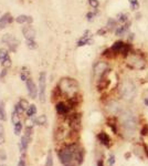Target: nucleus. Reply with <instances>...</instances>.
Instances as JSON below:
<instances>
[{"instance_id": "1", "label": "nucleus", "mask_w": 148, "mask_h": 166, "mask_svg": "<svg viewBox=\"0 0 148 166\" xmlns=\"http://www.w3.org/2000/svg\"><path fill=\"white\" fill-rule=\"evenodd\" d=\"M60 162L64 166H79L83 163L84 151L75 144H71L62 148L58 153Z\"/></svg>"}, {"instance_id": "2", "label": "nucleus", "mask_w": 148, "mask_h": 166, "mask_svg": "<svg viewBox=\"0 0 148 166\" xmlns=\"http://www.w3.org/2000/svg\"><path fill=\"white\" fill-rule=\"evenodd\" d=\"M119 120L122 123V126L127 134H134V132L137 129V119L134 115L133 112H130L128 110L120 113Z\"/></svg>"}, {"instance_id": "3", "label": "nucleus", "mask_w": 148, "mask_h": 166, "mask_svg": "<svg viewBox=\"0 0 148 166\" xmlns=\"http://www.w3.org/2000/svg\"><path fill=\"white\" fill-rule=\"evenodd\" d=\"M58 87L63 94H66L70 98H72L77 93L79 83L76 82L74 79H71V78H63L59 83Z\"/></svg>"}, {"instance_id": "4", "label": "nucleus", "mask_w": 148, "mask_h": 166, "mask_svg": "<svg viewBox=\"0 0 148 166\" xmlns=\"http://www.w3.org/2000/svg\"><path fill=\"white\" fill-rule=\"evenodd\" d=\"M119 94L126 101H133L136 95V87L132 80L126 79L120 83L119 87Z\"/></svg>"}, {"instance_id": "5", "label": "nucleus", "mask_w": 148, "mask_h": 166, "mask_svg": "<svg viewBox=\"0 0 148 166\" xmlns=\"http://www.w3.org/2000/svg\"><path fill=\"white\" fill-rule=\"evenodd\" d=\"M127 63H128L129 67H132L134 69H143L146 65V60H145L141 54L137 53V52H134V53L128 54Z\"/></svg>"}, {"instance_id": "6", "label": "nucleus", "mask_w": 148, "mask_h": 166, "mask_svg": "<svg viewBox=\"0 0 148 166\" xmlns=\"http://www.w3.org/2000/svg\"><path fill=\"white\" fill-rule=\"evenodd\" d=\"M45 89H47V74L41 72L39 74V100L41 103L45 102Z\"/></svg>"}, {"instance_id": "7", "label": "nucleus", "mask_w": 148, "mask_h": 166, "mask_svg": "<svg viewBox=\"0 0 148 166\" xmlns=\"http://www.w3.org/2000/svg\"><path fill=\"white\" fill-rule=\"evenodd\" d=\"M111 49L115 53V55L119 53H122L123 55H128L130 51V46L129 44L124 43L123 41H117V42H115V43L113 44Z\"/></svg>"}, {"instance_id": "8", "label": "nucleus", "mask_w": 148, "mask_h": 166, "mask_svg": "<svg viewBox=\"0 0 148 166\" xmlns=\"http://www.w3.org/2000/svg\"><path fill=\"white\" fill-rule=\"evenodd\" d=\"M107 71H109V64L106 62L100 61L94 65V76L98 80L104 78V76L106 74Z\"/></svg>"}, {"instance_id": "9", "label": "nucleus", "mask_w": 148, "mask_h": 166, "mask_svg": "<svg viewBox=\"0 0 148 166\" xmlns=\"http://www.w3.org/2000/svg\"><path fill=\"white\" fill-rule=\"evenodd\" d=\"M1 41H2L4 43L7 44L8 47L10 48V50L12 51V52H16V51H17V48H18V46H19V41L17 40V38L13 37L12 34H9V33L4 34V36L2 37Z\"/></svg>"}, {"instance_id": "10", "label": "nucleus", "mask_w": 148, "mask_h": 166, "mask_svg": "<svg viewBox=\"0 0 148 166\" xmlns=\"http://www.w3.org/2000/svg\"><path fill=\"white\" fill-rule=\"evenodd\" d=\"M25 84H27V90H28V94H29L30 98L36 99L38 94H39V90H38V87H36L34 81L30 78L29 80L25 81Z\"/></svg>"}, {"instance_id": "11", "label": "nucleus", "mask_w": 148, "mask_h": 166, "mask_svg": "<svg viewBox=\"0 0 148 166\" xmlns=\"http://www.w3.org/2000/svg\"><path fill=\"white\" fill-rule=\"evenodd\" d=\"M0 62H1V65L4 68L11 67V59L9 57V52L7 49H4V48L0 49Z\"/></svg>"}, {"instance_id": "12", "label": "nucleus", "mask_w": 148, "mask_h": 166, "mask_svg": "<svg viewBox=\"0 0 148 166\" xmlns=\"http://www.w3.org/2000/svg\"><path fill=\"white\" fill-rule=\"evenodd\" d=\"M70 110H71V106L69 104H65L64 102H59L55 105V111L59 115H66L70 112Z\"/></svg>"}, {"instance_id": "13", "label": "nucleus", "mask_w": 148, "mask_h": 166, "mask_svg": "<svg viewBox=\"0 0 148 166\" xmlns=\"http://www.w3.org/2000/svg\"><path fill=\"white\" fill-rule=\"evenodd\" d=\"M22 33H23V36L27 40H32L34 39V37H36V30L33 29L32 27H23V29H22Z\"/></svg>"}, {"instance_id": "14", "label": "nucleus", "mask_w": 148, "mask_h": 166, "mask_svg": "<svg viewBox=\"0 0 148 166\" xmlns=\"http://www.w3.org/2000/svg\"><path fill=\"white\" fill-rule=\"evenodd\" d=\"M12 21H13L12 16H11L9 12L4 13V15L0 18V29H4V28H6V27H7L9 23H11Z\"/></svg>"}, {"instance_id": "15", "label": "nucleus", "mask_w": 148, "mask_h": 166, "mask_svg": "<svg viewBox=\"0 0 148 166\" xmlns=\"http://www.w3.org/2000/svg\"><path fill=\"white\" fill-rule=\"evenodd\" d=\"M107 108H109V111L112 113V114H118L119 111H120V105L118 104V102L112 101V102H109Z\"/></svg>"}, {"instance_id": "16", "label": "nucleus", "mask_w": 148, "mask_h": 166, "mask_svg": "<svg viewBox=\"0 0 148 166\" xmlns=\"http://www.w3.org/2000/svg\"><path fill=\"white\" fill-rule=\"evenodd\" d=\"M97 138L100 140L102 144H104L105 146H109V142H111V138L107 134L105 133V132H101V133L97 135Z\"/></svg>"}, {"instance_id": "17", "label": "nucleus", "mask_w": 148, "mask_h": 166, "mask_svg": "<svg viewBox=\"0 0 148 166\" xmlns=\"http://www.w3.org/2000/svg\"><path fill=\"white\" fill-rule=\"evenodd\" d=\"M89 33L90 32L86 31V32L84 33V36L79 40V42H77V46H79V47H82V46H85V44H90L91 42H92L90 36H89Z\"/></svg>"}, {"instance_id": "18", "label": "nucleus", "mask_w": 148, "mask_h": 166, "mask_svg": "<svg viewBox=\"0 0 148 166\" xmlns=\"http://www.w3.org/2000/svg\"><path fill=\"white\" fill-rule=\"evenodd\" d=\"M30 76H31V71L27 67H23L21 69V72H20V79L22 81H27L30 79Z\"/></svg>"}, {"instance_id": "19", "label": "nucleus", "mask_w": 148, "mask_h": 166, "mask_svg": "<svg viewBox=\"0 0 148 166\" xmlns=\"http://www.w3.org/2000/svg\"><path fill=\"white\" fill-rule=\"evenodd\" d=\"M34 122H36V125H45L48 122V119L44 114H42V115H39V117L34 119Z\"/></svg>"}, {"instance_id": "20", "label": "nucleus", "mask_w": 148, "mask_h": 166, "mask_svg": "<svg viewBox=\"0 0 148 166\" xmlns=\"http://www.w3.org/2000/svg\"><path fill=\"white\" fill-rule=\"evenodd\" d=\"M127 29H128V23H126V25H120V27H118V28L116 29L115 34L116 36H118V37L123 36L124 33L127 31Z\"/></svg>"}, {"instance_id": "21", "label": "nucleus", "mask_w": 148, "mask_h": 166, "mask_svg": "<svg viewBox=\"0 0 148 166\" xmlns=\"http://www.w3.org/2000/svg\"><path fill=\"white\" fill-rule=\"evenodd\" d=\"M0 120L1 121L7 120V113H6V108H4V103L1 101H0Z\"/></svg>"}, {"instance_id": "22", "label": "nucleus", "mask_w": 148, "mask_h": 166, "mask_svg": "<svg viewBox=\"0 0 148 166\" xmlns=\"http://www.w3.org/2000/svg\"><path fill=\"white\" fill-rule=\"evenodd\" d=\"M36 108L34 104H31L29 106V108L27 110V115H28V117H33V116L36 115Z\"/></svg>"}, {"instance_id": "23", "label": "nucleus", "mask_w": 148, "mask_h": 166, "mask_svg": "<svg viewBox=\"0 0 148 166\" xmlns=\"http://www.w3.org/2000/svg\"><path fill=\"white\" fill-rule=\"evenodd\" d=\"M21 120H20V114H19L17 111H13L12 112V115H11V122H12V124L15 125V124H17L18 122H20Z\"/></svg>"}, {"instance_id": "24", "label": "nucleus", "mask_w": 148, "mask_h": 166, "mask_svg": "<svg viewBox=\"0 0 148 166\" xmlns=\"http://www.w3.org/2000/svg\"><path fill=\"white\" fill-rule=\"evenodd\" d=\"M44 166H53V157H52V152L51 151H49V153H48Z\"/></svg>"}, {"instance_id": "25", "label": "nucleus", "mask_w": 148, "mask_h": 166, "mask_svg": "<svg viewBox=\"0 0 148 166\" xmlns=\"http://www.w3.org/2000/svg\"><path fill=\"white\" fill-rule=\"evenodd\" d=\"M28 19H29V16H25V15H20L16 18V21L18 23H25V22H28Z\"/></svg>"}, {"instance_id": "26", "label": "nucleus", "mask_w": 148, "mask_h": 166, "mask_svg": "<svg viewBox=\"0 0 148 166\" xmlns=\"http://www.w3.org/2000/svg\"><path fill=\"white\" fill-rule=\"evenodd\" d=\"M25 44H27V47L29 48V49H31V50H33V49H36V48H38V44H36V42L34 41V39L27 40Z\"/></svg>"}, {"instance_id": "27", "label": "nucleus", "mask_w": 148, "mask_h": 166, "mask_svg": "<svg viewBox=\"0 0 148 166\" xmlns=\"http://www.w3.org/2000/svg\"><path fill=\"white\" fill-rule=\"evenodd\" d=\"M19 105L21 106L23 110H25V112H27V110L29 108L30 104H29V102L27 101V100H25V99H21L20 101H19Z\"/></svg>"}, {"instance_id": "28", "label": "nucleus", "mask_w": 148, "mask_h": 166, "mask_svg": "<svg viewBox=\"0 0 148 166\" xmlns=\"http://www.w3.org/2000/svg\"><path fill=\"white\" fill-rule=\"evenodd\" d=\"M22 127H23V125H22L21 121L18 122L17 124H15V134L16 135H20V134H21Z\"/></svg>"}, {"instance_id": "29", "label": "nucleus", "mask_w": 148, "mask_h": 166, "mask_svg": "<svg viewBox=\"0 0 148 166\" xmlns=\"http://www.w3.org/2000/svg\"><path fill=\"white\" fill-rule=\"evenodd\" d=\"M4 143V125L0 123V144Z\"/></svg>"}, {"instance_id": "30", "label": "nucleus", "mask_w": 148, "mask_h": 166, "mask_svg": "<svg viewBox=\"0 0 148 166\" xmlns=\"http://www.w3.org/2000/svg\"><path fill=\"white\" fill-rule=\"evenodd\" d=\"M116 27V21L114 19H109V21H107V28L109 29H114Z\"/></svg>"}, {"instance_id": "31", "label": "nucleus", "mask_w": 148, "mask_h": 166, "mask_svg": "<svg viewBox=\"0 0 148 166\" xmlns=\"http://www.w3.org/2000/svg\"><path fill=\"white\" fill-rule=\"evenodd\" d=\"M129 4H132V8H133L134 10H136L139 8V2H138V0H129Z\"/></svg>"}, {"instance_id": "32", "label": "nucleus", "mask_w": 148, "mask_h": 166, "mask_svg": "<svg viewBox=\"0 0 148 166\" xmlns=\"http://www.w3.org/2000/svg\"><path fill=\"white\" fill-rule=\"evenodd\" d=\"M89 4H90L91 7L94 8V9L98 8V6H100V2H98V0H89Z\"/></svg>"}, {"instance_id": "33", "label": "nucleus", "mask_w": 148, "mask_h": 166, "mask_svg": "<svg viewBox=\"0 0 148 166\" xmlns=\"http://www.w3.org/2000/svg\"><path fill=\"white\" fill-rule=\"evenodd\" d=\"M0 159L1 161H6L7 159V153L4 150H0Z\"/></svg>"}, {"instance_id": "34", "label": "nucleus", "mask_w": 148, "mask_h": 166, "mask_svg": "<svg viewBox=\"0 0 148 166\" xmlns=\"http://www.w3.org/2000/svg\"><path fill=\"white\" fill-rule=\"evenodd\" d=\"M15 111H17V112H18L19 114H20V115H21L22 113L25 112V110H23V108H22L21 106L19 105V103H18V104H16V105H15Z\"/></svg>"}, {"instance_id": "35", "label": "nucleus", "mask_w": 148, "mask_h": 166, "mask_svg": "<svg viewBox=\"0 0 148 166\" xmlns=\"http://www.w3.org/2000/svg\"><path fill=\"white\" fill-rule=\"evenodd\" d=\"M18 166H25V155H22L19 159Z\"/></svg>"}, {"instance_id": "36", "label": "nucleus", "mask_w": 148, "mask_h": 166, "mask_svg": "<svg viewBox=\"0 0 148 166\" xmlns=\"http://www.w3.org/2000/svg\"><path fill=\"white\" fill-rule=\"evenodd\" d=\"M118 21L119 22H126L127 21V16L126 15H119L118 16Z\"/></svg>"}, {"instance_id": "37", "label": "nucleus", "mask_w": 148, "mask_h": 166, "mask_svg": "<svg viewBox=\"0 0 148 166\" xmlns=\"http://www.w3.org/2000/svg\"><path fill=\"white\" fill-rule=\"evenodd\" d=\"M114 163H115V156L111 155L109 156V166H113Z\"/></svg>"}, {"instance_id": "38", "label": "nucleus", "mask_w": 148, "mask_h": 166, "mask_svg": "<svg viewBox=\"0 0 148 166\" xmlns=\"http://www.w3.org/2000/svg\"><path fill=\"white\" fill-rule=\"evenodd\" d=\"M6 76H7V68H4V70H2L1 73H0V78H1V79H4Z\"/></svg>"}, {"instance_id": "39", "label": "nucleus", "mask_w": 148, "mask_h": 166, "mask_svg": "<svg viewBox=\"0 0 148 166\" xmlns=\"http://www.w3.org/2000/svg\"><path fill=\"white\" fill-rule=\"evenodd\" d=\"M94 16H95V13H93V12H89V13H87V15H86L87 20H89V21H91V20H93Z\"/></svg>"}, {"instance_id": "40", "label": "nucleus", "mask_w": 148, "mask_h": 166, "mask_svg": "<svg viewBox=\"0 0 148 166\" xmlns=\"http://www.w3.org/2000/svg\"><path fill=\"white\" fill-rule=\"evenodd\" d=\"M97 166H104V163H103V161H102V159H98Z\"/></svg>"}]
</instances>
